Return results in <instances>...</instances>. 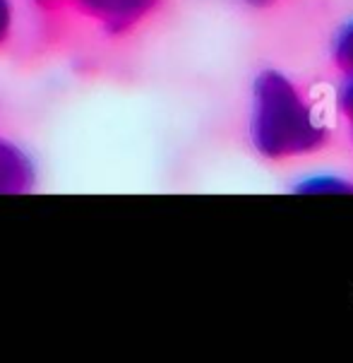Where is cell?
Wrapping results in <instances>:
<instances>
[{
    "label": "cell",
    "instance_id": "cell-5",
    "mask_svg": "<svg viewBox=\"0 0 353 363\" xmlns=\"http://www.w3.org/2000/svg\"><path fill=\"white\" fill-rule=\"evenodd\" d=\"M293 193L301 195H353V181L339 176H313L298 181Z\"/></svg>",
    "mask_w": 353,
    "mask_h": 363
},
{
    "label": "cell",
    "instance_id": "cell-8",
    "mask_svg": "<svg viewBox=\"0 0 353 363\" xmlns=\"http://www.w3.org/2000/svg\"><path fill=\"white\" fill-rule=\"evenodd\" d=\"M240 3L250 5V8H259V10H267V8H274L279 0H240Z\"/></svg>",
    "mask_w": 353,
    "mask_h": 363
},
{
    "label": "cell",
    "instance_id": "cell-3",
    "mask_svg": "<svg viewBox=\"0 0 353 363\" xmlns=\"http://www.w3.org/2000/svg\"><path fill=\"white\" fill-rule=\"evenodd\" d=\"M34 188V169L20 147L0 138V195L29 193Z\"/></svg>",
    "mask_w": 353,
    "mask_h": 363
},
{
    "label": "cell",
    "instance_id": "cell-7",
    "mask_svg": "<svg viewBox=\"0 0 353 363\" xmlns=\"http://www.w3.org/2000/svg\"><path fill=\"white\" fill-rule=\"evenodd\" d=\"M15 39V3L0 0V53H8Z\"/></svg>",
    "mask_w": 353,
    "mask_h": 363
},
{
    "label": "cell",
    "instance_id": "cell-4",
    "mask_svg": "<svg viewBox=\"0 0 353 363\" xmlns=\"http://www.w3.org/2000/svg\"><path fill=\"white\" fill-rule=\"evenodd\" d=\"M330 60L339 77H353V20L337 29L330 46Z\"/></svg>",
    "mask_w": 353,
    "mask_h": 363
},
{
    "label": "cell",
    "instance_id": "cell-2",
    "mask_svg": "<svg viewBox=\"0 0 353 363\" xmlns=\"http://www.w3.org/2000/svg\"><path fill=\"white\" fill-rule=\"evenodd\" d=\"M247 133L252 150L267 162L313 157L332 140L330 125L303 84L276 67L257 72L252 82Z\"/></svg>",
    "mask_w": 353,
    "mask_h": 363
},
{
    "label": "cell",
    "instance_id": "cell-6",
    "mask_svg": "<svg viewBox=\"0 0 353 363\" xmlns=\"http://www.w3.org/2000/svg\"><path fill=\"white\" fill-rule=\"evenodd\" d=\"M339 116H342L346 133L353 145V77H339V91H337Z\"/></svg>",
    "mask_w": 353,
    "mask_h": 363
},
{
    "label": "cell",
    "instance_id": "cell-1",
    "mask_svg": "<svg viewBox=\"0 0 353 363\" xmlns=\"http://www.w3.org/2000/svg\"><path fill=\"white\" fill-rule=\"evenodd\" d=\"M169 0H27L29 63H106L164 15Z\"/></svg>",
    "mask_w": 353,
    "mask_h": 363
}]
</instances>
